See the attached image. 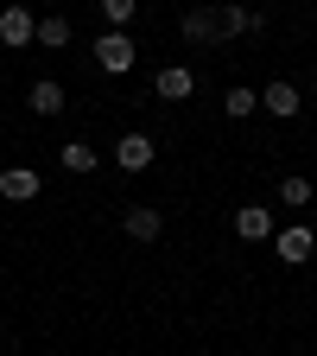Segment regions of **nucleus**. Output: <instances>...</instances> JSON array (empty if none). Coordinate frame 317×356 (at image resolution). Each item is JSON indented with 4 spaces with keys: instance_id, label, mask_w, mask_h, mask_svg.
<instances>
[{
    "instance_id": "6",
    "label": "nucleus",
    "mask_w": 317,
    "mask_h": 356,
    "mask_svg": "<svg viewBox=\"0 0 317 356\" xmlns=\"http://www.w3.org/2000/svg\"><path fill=\"white\" fill-rule=\"evenodd\" d=\"M32 32H38V19L26 7H7V13H0V44H32Z\"/></svg>"
},
{
    "instance_id": "5",
    "label": "nucleus",
    "mask_w": 317,
    "mask_h": 356,
    "mask_svg": "<svg viewBox=\"0 0 317 356\" xmlns=\"http://www.w3.org/2000/svg\"><path fill=\"white\" fill-rule=\"evenodd\" d=\"M235 229H241V242H273V216H266V204H241L235 210Z\"/></svg>"
},
{
    "instance_id": "1",
    "label": "nucleus",
    "mask_w": 317,
    "mask_h": 356,
    "mask_svg": "<svg viewBox=\"0 0 317 356\" xmlns=\"http://www.w3.org/2000/svg\"><path fill=\"white\" fill-rule=\"evenodd\" d=\"M254 26H260V13L241 7V0H222V7H191V13H185V38H191V44H229V38L254 32Z\"/></svg>"
},
{
    "instance_id": "2",
    "label": "nucleus",
    "mask_w": 317,
    "mask_h": 356,
    "mask_svg": "<svg viewBox=\"0 0 317 356\" xmlns=\"http://www.w3.org/2000/svg\"><path fill=\"white\" fill-rule=\"evenodd\" d=\"M96 64H102L108 76H127V70H133V38H127V32L96 38Z\"/></svg>"
},
{
    "instance_id": "16",
    "label": "nucleus",
    "mask_w": 317,
    "mask_h": 356,
    "mask_svg": "<svg viewBox=\"0 0 317 356\" xmlns=\"http://www.w3.org/2000/svg\"><path fill=\"white\" fill-rule=\"evenodd\" d=\"M280 197H286V204H311V178H286Z\"/></svg>"
},
{
    "instance_id": "3",
    "label": "nucleus",
    "mask_w": 317,
    "mask_h": 356,
    "mask_svg": "<svg viewBox=\"0 0 317 356\" xmlns=\"http://www.w3.org/2000/svg\"><path fill=\"white\" fill-rule=\"evenodd\" d=\"M311 248H317V236L305 229V222H292V229H280V236H273V254H280V261H292V267H298V261H311Z\"/></svg>"
},
{
    "instance_id": "13",
    "label": "nucleus",
    "mask_w": 317,
    "mask_h": 356,
    "mask_svg": "<svg viewBox=\"0 0 317 356\" xmlns=\"http://www.w3.org/2000/svg\"><path fill=\"white\" fill-rule=\"evenodd\" d=\"M32 108L38 115H64V89L58 83H32Z\"/></svg>"
},
{
    "instance_id": "9",
    "label": "nucleus",
    "mask_w": 317,
    "mask_h": 356,
    "mask_svg": "<svg viewBox=\"0 0 317 356\" xmlns=\"http://www.w3.org/2000/svg\"><path fill=\"white\" fill-rule=\"evenodd\" d=\"M121 222H127V236H133V242H153V236L165 229V222H159V210H146V204H133Z\"/></svg>"
},
{
    "instance_id": "4",
    "label": "nucleus",
    "mask_w": 317,
    "mask_h": 356,
    "mask_svg": "<svg viewBox=\"0 0 317 356\" xmlns=\"http://www.w3.org/2000/svg\"><path fill=\"white\" fill-rule=\"evenodd\" d=\"M114 165L121 172H146L153 165V140H146V134H121V140H114Z\"/></svg>"
},
{
    "instance_id": "8",
    "label": "nucleus",
    "mask_w": 317,
    "mask_h": 356,
    "mask_svg": "<svg viewBox=\"0 0 317 356\" xmlns=\"http://www.w3.org/2000/svg\"><path fill=\"white\" fill-rule=\"evenodd\" d=\"M153 89H159V96H165V102H185V96H191V89H197V76H191L185 64H171V70H159V83H153Z\"/></svg>"
},
{
    "instance_id": "7",
    "label": "nucleus",
    "mask_w": 317,
    "mask_h": 356,
    "mask_svg": "<svg viewBox=\"0 0 317 356\" xmlns=\"http://www.w3.org/2000/svg\"><path fill=\"white\" fill-rule=\"evenodd\" d=\"M0 197H13V204L38 197V172H26V165H7V172H0Z\"/></svg>"
},
{
    "instance_id": "15",
    "label": "nucleus",
    "mask_w": 317,
    "mask_h": 356,
    "mask_svg": "<svg viewBox=\"0 0 317 356\" xmlns=\"http://www.w3.org/2000/svg\"><path fill=\"white\" fill-rule=\"evenodd\" d=\"M102 13H108V19H114V32H121L133 13H140V0H102Z\"/></svg>"
},
{
    "instance_id": "12",
    "label": "nucleus",
    "mask_w": 317,
    "mask_h": 356,
    "mask_svg": "<svg viewBox=\"0 0 317 356\" xmlns=\"http://www.w3.org/2000/svg\"><path fill=\"white\" fill-rule=\"evenodd\" d=\"M32 38H38V44H70V19H64V13H44Z\"/></svg>"
},
{
    "instance_id": "11",
    "label": "nucleus",
    "mask_w": 317,
    "mask_h": 356,
    "mask_svg": "<svg viewBox=\"0 0 317 356\" xmlns=\"http://www.w3.org/2000/svg\"><path fill=\"white\" fill-rule=\"evenodd\" d=\"M222 115H229V121H248V115H260V96H254L248 83H235L229 96H222Z\"/></svg>"
},
{
    "instance_id": "10",
    "label": "nucleus",
    "mask_w": 317,
    "mask_h": 356,
    "mask_svg": "<svg viewBox=\"0 0 317 356\" xmlns=\"http://www.w3.org/2000/svg\"><path fill=\"white\" fill-rule=\"evenodd\" d=\"M260 108L280 115V121H292V115H298V89H292V83H273V89L260 96Z\"/></svg>"
},
{
    "instance_id": "14",
    "label": "nucleus",
    "mask_w": 317,
    "mask_h": 356,
    "mask_svg": "<svg viewBox=\"0 0 317 356\" xmlns=\"http://www.w3.org/2000/svg\"><path fill=\"white\" fill-rule=\"evenodd\" d=\"M58 159H64V172H96V153H89L83 140H70V147H58Z\"/></svg>"
}]
</instances>
